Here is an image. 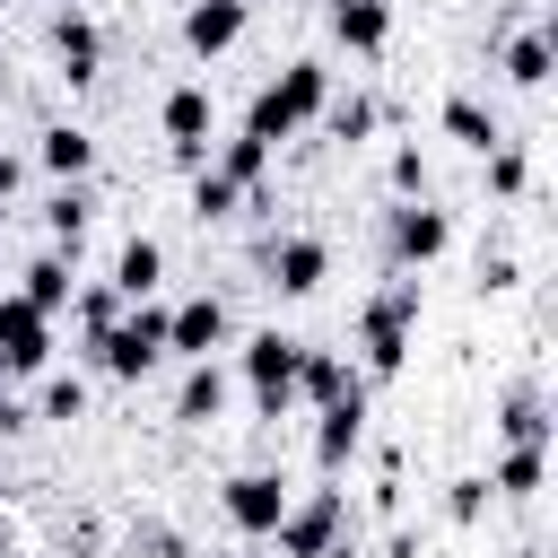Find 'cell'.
<instances>
[{
    "label": "cell",
    "instance_id": "30",
    "mask_svg": "<svg viewBox=\"0 0 558 558\" xmlns=\"http://www.w3.org/2000/svg\"><path fill=\"white\" fill-rule=\"evenodd\" d=\"M523 174H532V166H523V148H514V140H497V148H488V192H497V201H514V192H523Z\"/></svg>",
    "mask_w": 558,
    "mask_h": 558
},
{
    "label": "cell",
    "instance_id": "18",
    "mask_svg": "<svg viewBox=\"0 0 558 558\" xmlns=\"http://www.w3.org/2000/svg\"><path fill=\"white\" fill-rule=\"evenodd\" d=\"M227 410V366L218 357H192V375H183V392H174V418L183 427H209Z\"/></svg>",
    "mask_w": 558,
    "mask_h": 558
},
{
    "label": "cell",
    "instance_id": "17",
    "mask_svg": "<svg viewBox=\"0 0 558 558\" xmlns=\"http://www.w3.org/2000/svg\"><path fill=\"white\" fill-rule=\"evenodd\" d=\"M349 384H366V375H357L340 349H305V357H296V401H314V410H323V401H340Z\"/></svg>",
    "mask_w": 558,
    "mask_h": 558
},
{
    "label": "cell",
    "instance_id": "23",
    "mask_svg": "<svg viewBox=\"0 0 558 558\" xmlns=\"http://www.w3.org/2000/svg\"><path fill=\"white\" fill-rule=\"evenodd\" d=\"M35 166H44V174H61V183H78V174L96 166V140H87L78 122H52V131L35 140Z\"/></svg>",
    "mask_w": 558,
    "mask_h": 558
},
{
    "label": "cell",
    "instance_id": "2",
    "mask_svg": "<svg viewBox=\"0 0 558 558\" xmlns=\"http://www.w3.org/2000/svg\"><path fill=\"white\" fill-rule=\"evenodd\" d=\"M323 105H331V70H323V61H288V70H279V78L253 96L244 131H253L262 148H279V140H296V131H305Z\"/></svg>",
    "mask_w": 558,
    "mask_h": 558
},
{
    "label": "cell",
    "instance_id": "13",
    "mask_svg": "<svg viewBox=\"0 0 558 558\" xmlns=\"http://www.w3.org/2000/svg\"><path fill=\"white\" fill-rule=\"evenodd\" d=\"M52 52H61V78H70V87H87V78H96V61H105V35H96V17L61 9V17H52Z\"/></svg>",
    "mask_w": 558,
    "mask_h": 558
},
{
    "label": "cell",
    "instance_id": "38",
    "mask_svg": "<svg viewBox=\"0 0 558 558\" xmlns=\"http://www.w3.org/2000/svg\"><path fill=\"white\" fill-rule=\"evenodd\" d=\"M235 9H253V0H235Z\"/></svg>",
    "mask_w": 558,
    "mask_h": 558
},
{
    "label": "cell",
    "instance_id": "31",
    "mask_svg": "<svg viewBox=\"0 0 558 558\" xmlns=\"http://www.w3.org/2000/svg\"><path fill=\"white\" fill-rule=\"evenodd\" d=\"M44 418H61V427L87 418V384H78V375H52V384H44Z\"/></svg>",
    "mask_w": 558,
    "mask_h": 558
},
{
    "label": "cell",
    "instance_id": "10",
    "mask_svg": "<svg viewBox=\"0 0 558 558\" xmlns=\"http://www.w3.org/2000/svg\"><path fill=\"white\" fill-rule=\"evenodd\" d=\"M209 131H218L209 87H174L166 96V148H174V166H209Z\"/></svg>",
    "mask_w": 558,
    "mask_h": 558
},
{
    "label": "cell",
    "instance_id": "5",
    "mask_svg": "<svg viewBox=\"0 0 558 558\" xmlns=\"http://www.w3.org/2000/svg\"><path fill=\"white\" fill-rule=\"evenodd\" d=\"M340 532H349V488H305V497H288L270 541H279V558H323Z\"/></svg>",
    "mask_w": 558,
    "mask_h": 558
},
{
    "label": "cell",
    "instance_id": "34",
    "mask_svg": "<svg viewBox=\"0 0 558 558\" xmlns=\"http://www.w3.org/2000/svg\"><path fill=\"white\" fill-rule=\"evenodd\" d=\"M514 279H523V270H514V262H506V253H480V296H506V288H514Z\"/></svg>",
    "mask_w": 558,
    "mask_h": 558
},
{
    "label": "cell",
    "instance_id": "26",
    "mask_svg": "<svg viewBox=\"0 0 558 558\" xmlns=\"http://www.w3.org/2000/svg\"><path fill=\"white\" fill-rule=\"evenodd\" d=\"M218 174H227L235 192H262V174H270V148H262L253 131H235V140L218 148Z\"/></svg>",
    "mask_w": 558,
    "mask_h": 558
},
{
    "label": "cell",
    "instance_id": "16",
    "mask_svg": "<svg viewBox=\"0 0 558 558\" xmlns=\"http://www.w3.org/2000/svg\"><path fill=\"white\" fill-rule=\"evenodd\" d=\"M235 35H244V9H235V0H192V9H183V44H192L201 61L227 52Z\"/></svg>",
    "mask_w": 558,
    "mask_h": 558
},
{
    "label": "cell",
    "instance_id": "33",
    "mask_svg": "<svg viewBox=\"0 0 558 558\" xmlns=\"http://www.w3.org/2000/svg\"><path fill=\"white\" fill-rule=\"evenodd\" d=\"M427 192V157L418 148H392V201H418Z\"/></svg>",
    "mask_w": 558,
    "mask_h": 558
},
{
    "label": "cell",
    "instance_id": "36",
    "mask_svg": "<svg viewBox=\"0 0 558 558\" xmlns=\"http://www.w3.org/2000/svg\"><path fill=\"white\" fill-rule=\"evenodd\" d=\"M17 183H26V157H9V148H0V209H9V192H17Z\"/></svg>",
    "mask_w": 558,
    "mask_h": 558
},
{
    "label": "cell",
    "instance_id": "20",
    "mask_svg": "<svg viewBox=\"0 0 558 558\" xmlns=\"http://www.w3.org/2000/svg\"><path fill=\"white\" fill-rule=\"evenodd\" d=\"M331 35H340L349 52H384V44H392V0H340V9H331Z\"/></svg>",
    "mask_w": 558,
    "mask_h": 558
},
{
    "label": "cell",
    "instance_id": "25",
    "mask_svg": "<svg viewBox=\"0 0 558 558\" xmlns=\"http://www.w3.org/2000/svg\"><path fill=\"white\" fill-rule=\"evenodd\" d=\"M87 218H96V192H87V174H78V183H61V192L44 201V227H52L61 244H78V235H87Z\"/></svg>",
    "mask_w": 558,
    "mask_h": 558
},
{
    "label": "cell",
    "instance_id": "12",
    "mask_svg": "<svg viewBox=\"0 0 558 558\" xmlns=\"http://www.w3.org/2000/svg\"><path fill=\"white\" fill-rule=\"evenodd\" d=\"M218 340H227V305H218V296L166 305V357H209Z\"/></svg>",
    "mask_w": 558,
    "mask_h": 558
},
{
    "label": "cell",
    "instance_id": "15",
    "mask_svg": "<svg viewBox=\"0 0 558 558\" xmlns=\"http://www.w3.org/2000/svg\"><path fill=\"white\" fill-rule=\"evenodd\" d=\"M541 480H549V445H506V453H497V471H488V497L532 506V497H541Z\"/></svg>",
    "mask_w": 558,
    "mask_h": 558
},
{
    "label": "cell",
    "instance_id": "11",
    "mask_svg": "<svg viewBox=\"0 0 558 558\" xmlns=\"http://www.w3.org/2000/svg\"><path fill=\"white\" fill-rule=\"evenodd\" d=\"M323 279H331V244L323 235H279L270 244V288L279 296H314Z\"/></svg>",
    "mask_w": 558,
    "mask_h": 558
},
{
    "label": "cell",
    "instance_id": "29",
    "mask_svg": "<svg viewBox=\"0 0 558 558\" xmlns=\"http://www.w3.org/2000/svg\"><path fill=\"white\" fill-rule=\"evenodd\" d=\"M445 514H453V523H480V514H488V471L445 480Z\"/></svg>",
    "mask_w": 558,
    "mask_h": 558
},
{
    "label": "cell",
    "instance_id": "37",
    "mask_svg": "<svg viewBox=\"0 0 558 558\" xmlns=\"http://www.w3.org/2000/svg\"><path fill=\"white\" fill-rule=\"evenodd\" d=\"M323 558H366V549H357V532H340V541H331Z\"/></svg>",
    "mask_w": 558,
    "mask_h": 558
},
{
    "label": "cell",
    "instance_id": "39",
    "mask_svg": "<svg viewBox=\"0 0 558 558\" xmlns=\"http://www.w3.org/2000/svg\"><path fill=\"white\" fill-rule=\"evenodd\" d=\"M331 9H340V0H331Z\"/></svg>",
    "mask_w": 558,
    "mask_h": 558
},
{
    "label": "cell",
    "instance_id": "4",
    "mask_svg": "<svg viewBox=\"0 0 558 558\" xmlns=\"http://www.w3.org/2000/svg\"><path fill=\"white\" fill-rule=\"evenodd\" d=\"M296 357H305V340L296 331H253L244 340V384H253V401H262V418H279V410H296Z\"/></svg>",
    "mask_w": 558,
    "mask_h": 558
},
{
    "label": "cell",
    "instance_id": "6",
    "mask_svg": "<svg viewBox=\"0 0 558 558\" xmlns=\"http://www.w3.org/2000/svg\"><path fill=\"white\" fill-rule=\"evenodd\" d=\"M453 244V218L418 192V201H392V218H384V253H392V270H427L436 253Z\"/></svg>",
    "mask_w": 558,
    "mask_h": 558
},
{
    "label": "cell",
    "instance_id": "9",
    "mask_svg": "<svg viewBox=\"0 0 558 558\" xmlns=\"http://www.w3.org/2000/svg\"><path fill=\"white\" fill-rule=\"evenodd\" d=\"M357 445H366V384H349L340 401H323V427H314V471H323V480H340Z\"/></svg>",
    "mask_w": 558,
    "mask_h": 558
},
{
    "label": "cell",
    "instance_id": "22",
    "mask_svg": "<svg viewBox=\"0 0 558 558\" xmlns=\"http://www.w3.org/2000/svg\"><path fill=\"white\" fill-rule=\"evenodd\" d=\"M436 122H445V140H462L471 157H488V148L506 140V131H497V113H488L480 96H445V105H436Z\"/></svg>",
    "mask_w": 558,
    "mask_h": 558
},
{
    "label": "cell",
    "instance_id": "24",
    "mask_svg": "<svg viewBox=\"0 0 558 558\" xmlns=\"http://www.w3.org/2000/svg\"><path fill=\"white\" fill-rule=\"evenodd\" d=\"M17 296H26L35 314H61V305L78 296V279H70V262H61V253H44V262H26V270H17Z\"/></svg>",
    "mask_w": 558,
    "mask_h": 558
},
{
    "label": "cell",
    "instance_id": "32",
    "mask_svg": "<svg viewBox=\"0 0 558 558\" xmlns=\"http://www.w3.org/2000/svg\"><path fill=\"white\" fill-rule=\"evenodd\" d=\"M323 113H331V131H340V140H366V131H375V105H366V96H331Z\"/></svg>",
    "mask_w": 558,
    "mask_h": 558
},
{
    "label": "cell",
    "instance_id": "35",
    "mask_svg": "<svg viewBox=\"0 0 558 558\" xmlns=\"http://www.w3.org/2000/svg\"><path fill=\"white\" fill-rule=\"evenodd\" d=\"M384 558H418V532H410V523H392V532H384Z\"/></svg>",
    "mask_w": 558,
    "mask_h": 558
},
{
    "label": "cell",
    "instance_id": "3",
    "mask_svg": "<svg viewBox=\"0 0 558 558\" xmlns=\"http://www.w3.org/2000/svg\"><path fill=\"white\" fill-rule=\"evenodd\" d=\"M87 357L113 375V384H140V375H157L166 366V305H122V323L105 331V340H87Z\"/></svg>",
    "mask_w": 558,
    "mask_h": 558
},
{
    "label": "cell",
    "instance_id": "21",
    "mask_svg": "<svg viewBox=\"0 0 558 558\" xmlns=\"http://www.w3.org/2000/svg\"><path fill=\"white\" fill-rule=\"evenodd\" d=\"M549 61H558L549 26H523V35H506V44H497V70H506L514 87H541V78H549Z\"/></svg>",
    "mask_w": 558,
    "mask_h": 558
},
{
    "label": "cell",
    "instance_id": "28",
    "mask_svg": "<svg viewBox=\"0 0 558 558\" xmlns=\"http://www.w3.org/2000/svg\"><path fill=\"white\" fill-rule=\"evenodd\" d=\"M70 305H78V331H87V340H105V331L122 323V296H113V288H78Z\"/></svg>",
    "mask_w": 558,
    "mask_h": 558
},
{
    "label": "cell",
    "instance_id": "27",
    "mask_svg": "<svg viewBox=\"0 0 558 558\" xmlns=\"http://www.w3.org/2000/svg\"><path fill=\"white\" fill-rule=\"evenodd\" d=\"M235 201H244V192H235L218 166H192V218H201V227H209V218H235Z\"/></svg>",
    "mask_w": 558,
    "mask_h": 558
},
{
    "label": "cell",
    "instance_id": "19",
    "mask_svg": "<svg viewBox=\"0 0 558 558\" xmlns=\"http://www.w3.org/2000/svg\"><path fill=\"white\" fill-rule=\"evenodd\" d=\"M497 436H506V445H549V392H541V384H514V392L497 401Z\"/></svg>",
    "mask_w": 558,
    "mask_h": 558
},
{
    "label": "cell",
    "instance_id": "1",
    "mask_svg": "<svg viewBox=\"0 0 558 558\" xmlns=\"http://www.w3.org/2000/svg\"><path fill=\"white\" fill-rule=\"evenodd\" d=\"M418 314H427V288H418V270H392V279L366 296V314H357V375H366V384L401 375Z\"/></svg>",
    "mask_w": 558,
    "mask_h": 558
},
{
    "label": "cell",
    "instance_id": "14",
    "mask_svg": "<svg viewBox=\"0 0 558 558\" xmlns=\"http://www.w3.org/2000/svg\"><path fill=\"white\" fill-rule=\"evenodd\" d=\"M157 279H166V244H157V235H131V244L113 253V279H105V288H113L122 305H140V296H157Z\"/></svg>",
    "mask_w": 558,
    "mask_h": 558
},
{
    "label": "cell",
    "instance_id": "8",
    "mask_svg": "<svg viewBox=\"0 0 558 558\" xmlns=\"http://www.w3.org/2000/svg\"><path fill=\"white\" fill-rule=\"evenodd\" d=\"M44 357H52V314H35L17 288L0 296V384L9 375H44Z\"/></svg>",
    "mask_w": 558,
    "mask_h": 558
},
{
    "label": "cell",
    "instance_id": "7",
    "mask_svg": "<svg viewBox=\"0 0 558 558\" xmlns=\"http://www.w3.org/2000/svg\"><path fill=\"white\" fill-rule=\"evenodd\" d=\"M288 497H296V488H288L279 471H235V480L218 488V506H227V523H235L244 541H270L279 514H288Z\"/></svg>",
    "mask_w": 558,
    "mask_h": 558
},
{
    "label": "cell",
    "instance_id": "40",
    "mask_svg": "<svg viewBox=\"0 0 558 558\" xmlns=\"http://www.w3.org/2000/svg\"><path fill=\"white\" fill-rule=\"evenodd\" d=\"M0 9H9V0H0Z\"/></svg>",
    "mask_w": 558,
    "mask_h": 558
}]
</instances>
